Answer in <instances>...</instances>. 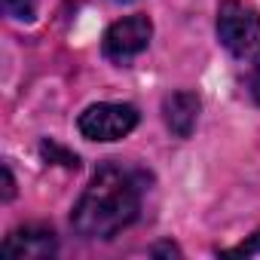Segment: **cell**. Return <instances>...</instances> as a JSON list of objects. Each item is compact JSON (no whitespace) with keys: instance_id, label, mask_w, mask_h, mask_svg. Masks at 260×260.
Here are the masks:
<instances>
[{"instance_id":"9","label":"cell","mask_w":260,"mask_h":260,"mask_svg":"<svg viewBox=\"0 0 260 260\" xmlns=\"http://www.w3.org/2000/svg\"><path fill=\"white\" fill-rule=\"evenodd\" d=\"M257 251H260V233H254V239H251V242H242V245L230 248L226 254H230V257H242V254L248 257V254H257Z\"/></svg>"},{"instance_id":"3","label":"cell","mask_w":260,"mask_h":260,"mask_svg":"<svg viewBox=\"0 0 260 260\" xmlns=\"http://www.w3.org/2000/svg\"><path fill=\"white\" fill-rule=\"evenodd\" d=\"M80 132L89 141H119L138 125V110L132 104H116V101H101L92 104L80 113Z\"/></svg>"},{"instance_id":"7","label":"cell","mask_w":260,"mask_h":260,"mask_svg":"<svg viewBox=\"0 0 260 260\" xmlns=\"http://www.w3.org/2000/svg\"><path fill=\"white\" fill-rule=\"evenodd\" d=\"M4 7L13 19L19 22H31L34 13H37V0H4Z\"/></svg>"},{"instance_id":"1","label":"cell","mask_w":260,"mask_h":260,"mask_svg":"<svg viewBox=\"0 0 260 260\" xmlns=\"http://www.w3.org/2000/svg\"><path fill=\"white\" fill-rule=\"evenodd\" d=\"M138 208L141 187L135 175L125 172L122 166L107 162L92 175L86 193L74 205L71 223L86 239H110L138 217Z\"/></svg>"},{"instance_id":"4","label":"cell","mask_w":260,"mask_h":260,"mask_svg":"<svg viewBox=\"0 0 260 260\" xmlns=\"http://www.w3.org/2000/svg\"><path fill=\"white\" fill-rule=\"evenodd\" d=\"M153 37V22L147 16H128V19H119L113 22L107 31H104V40H101V49L110 61H128L135 58L138 52L147 49Z\"/></svg>"},{"instance_id":"12","label":"cell","mask_w":260,"mask_h":260,"mask_svg":"<svg viewBox=\"0 0 260 260\" xmlns=\"http://www.w3.org/2000/svg\"><path fill=\"white\" fill-rule=\"evenodd\" d=\"M4 199H13V193H16V181H13V172H10V166H4Z\"/></svg>"},{"instance_id":"6","label":"cell","mask_w":260,"mask_h":260,"mask_svg":"<svg viewBox=\"0 0 260 260\" xmlns=\"http://www.w3.org/2000/svg\"><path fill=\"white\" fill-rule=\"evenodd\" d=\"M199 110H202V101L196 92H187V89H178L172 95H166L162 101V113H166V125L178 138H190V132L196 128V119H199Z\"/></svg>"},{"instance_id":"2","label":"cell","mask_w":260,"mask_h":260,"mask_svg":"<svg viewBox=\"0 0 260 260\" xmlns=\"http://www.w3.org/2000/svg\"><path fill=\"white\" fill-rule=\"evenodd\" d=\"M217 37L242 61L260 55V13L245 0H223L217 10Z\"/></svg>"},{"instance_id":"11","label":"cell","mask_w":260,"mask_h":260,"mask_svg":"<svg viewBox=\"0 0 260 260\" xmlns=\"http://www.w3.org/2000/svg\"><path fill=\"white\" fill-rule=\"evenodd\" d=\"M248 89H251V98L260 104V64L254 68V74H251V80H248Z\"/></svg>"},{"instance_id":"10","label":"cell","mask_w":260,"mask_h":260,"mask_svg":"<svg viewBox=\"0 0 260 260\" xmlns=\"http://www.w3.org/2000/svg\"><path fill=\"white\" fill-rule=\"evenodd\" d=\"M150 254H153V257H159V254H169V257H181V251H178V245H172V242H162V245H153V248H150Z\"/></svg>"},{"instance_id":"8","label":"cell","mask_w":260,"mask_h":260,"mask_svg":"<svg viewBox=\"0 0 260 260\" xmlns=\"http://www.w3.org/2000/svg\"><path fill=\"white\" fill-rule=\"evenodd\" d=\"M43 156H49V159H58L61 166H68V169H80V159H77V153H68V150H61L58 144H52V141H46L43 147Z\"/></svg>"},{"instance_id":"5","label":"cell","mask_w":260,"mask_h":260,"mask_svg":"<svg viewBox=\"0 0 260 260\" xmlns=\"http://www.w3.org/2000/svg\"><path fill=\"white\" fill-rule=\"evenodd\" d=\"M58 251V239L46 226H19L4 242V257L10 260H43Z\"/></svg>"}]
</instances>
